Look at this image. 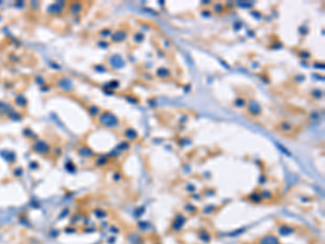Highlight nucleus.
Listing matches in <instances>:
<instances>
[{"label":"nucleus","mask_w":325,"mask_h":244,"mask_svg":"<svg viewBox=\"0 0 325 244\" xmlns=\"http://www.w3.org/2000/svg\"><path fill=\"white\" fill-rule=\"evenodd\" d=\"M100 123L108 128H115L119 125V120H117V117L112 113H103L100 116Z\"/></svg>","instance_id":"nucleus-1"},{"label":"nucleus","mask_w":325,"mask_h":244,"mask_svg":"<svg viewBox=\"0 0 325 244\" xmlns=\"http://www.w3.org/2000/svg\"><path fill=\"white\" fill-rule=\"evenodd\" d=\"M198 238H199V239H201L203 242H205V243L210 241V234H209L208 232H207V231H205V230H203V231H201V232H199V234H198Z\"/></svg>","instance_id":"nucleus-9"},{"label":"nucleus","mask_w":325,"mask_h":244,"mask_svg":"<svg viewBox=\"0 0 325 244\" xmlns=\"http://www.w3.org/2000/svg\"><path fill=\"white\" fill-rule=\"evenodd\" d=\"M259 244H280L279 239L273 234H268L259 240Z\"/></svg>","instance_id":"nucleus-4"},{"label":"nucleus","mask_w":325,"mask_h":244,"mask_svg":"<svg viewBox=\"0 0 325 244\" xmlns=\"http://www.w3.org/2000/svg\"><path fill=\"white\" fill-rule=\"evenodd\" d=\"M185 223V217L182 215V214H178L176 216V218L174 219V223H172L171 228L174 231H180L181 229L183 228Z\"/></svg>","instance_id":"nucleus-2"},{"label":"nucleus","mask_w":325,"mask_h":244,"mask_svg":"<svg viewBox=\"0 0 325 244\" xmlns=\"http://www.w3.org/2000/svg\"><path fill=\"white\" fill-rule=\"evenodd\" d=\"M248 112L254 116H258L261 113V106L257 101H250L248 104Z\"/></svg>","instance_id":"nucleus-3"},{"label":"nucleus","mask_w":325,"mask_h":244,"mask_svg":"<svg viewBox=\"0 0 325 244\" xmlns=\"http://www.w3.org/2000/svg\"><path fill=\"white\" fill-rule=\"evenodd\" d=\"M294 231H295V230H294L292 227H289V226H282V227H280V228H279V233H280L281 236H289V234L293 233Z\"/></svg>","instance_id":"nucleus-6"},{"label":"nucleus","mask_w":325,"mask_h":244,"mask_svg":"<svg viewBox=\"0 0 325 244\" xmlns=\"http://www.w3.org/2000/svg\"><path fill=\"white\" fill-rule=\"evenodd\" d=\"M34 149L36 151L40 152V153H46V152L49 151V146H47L46 142H43V141H38L37 143L34 146Z\"/></svg>","instance_id":"nucleus-5"},{"label":"nucleus","mask_w":325,"mask_h":244,"mask_svg":"<svg viewBox=\"0 0 325 244\" xmlns=\"http://www.w3.org/2000/svg\"><path fill=\"white\" fill-rule=\"evenodd\" d=\"M257 195H258L257 193H254L253 195H250V200L253 202H257V203H258V202H261V196L257 197Z\"/></svg>","instance_id":"nucleus-11"},{"label":"nucleus","mask_w":325,"mask_h":244,"mask_svg":"<svg viewBox=\"0 0 325 244\" xmlns=\"http://www.w3.org/2000/svg\"><path fill=\"white\" fill-rule=\"evenodd\" d=\"M125 136L127 137V139L133 141L138 138V133L135 129H127L126 131H125Z\"/></svg>","instance_id":"nucleus-7"},{"label":"nucleus","mask_w":325,"mask_h":244,"mask_svg":"<svg viewBox=\"0 0 325 244\" xmlns=\"http://www.w3.org/2000/svg\"><path fill=\"white\" fill-rule=\"evenodd\" d=\"M126 36H127V34H126V33L122 32V30H119V32H117L116 34L113 35L112 39L115 40V41H122V40H124L125 38H126Z\"/></svg>","instance_id":"nucleus-8"},{"label":"nucleus","mask_w":325,"mask_h":244,"mask_svg":"<svg viewBox=\"0 0 325 244\" xmlns=\"http://www.w3.org/2000/svg\"><path fill=\"white\" fill-rule=\"evenodd\" d=\"M281 129H282V130H286V131H288V130H291V129H292V125L289 124V123H287V122H284V123H282V126H281Z\"/></svg>","instance_id":"nucleus-10"}]
</instances>
